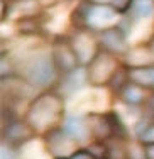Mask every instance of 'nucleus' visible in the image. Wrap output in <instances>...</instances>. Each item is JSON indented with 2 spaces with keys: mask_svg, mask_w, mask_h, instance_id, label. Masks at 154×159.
<instances>
[{
  "mask_svg": "<svg viewBox=\"0 0 154 159\" xmlns=\"http://www.w3.org/2000/svg\"><path fill=\"white\" fill-rule=\"evenodd\" d=\"M65 117V98L54 90L37 93L32 102H29L24 113L27 124L34 129L37 135H43V137L61 127Z\"/></svg>",
  "mask_w": 154,
  "mask_h": 159,
  "instance_id": "f257e3e1",
  "label": "nucleus"
},
{
  "mask_svg": "<svg viewBox=\"0 0 154 159\" xmlns=\"http://www.w3.org/2000/svg\"><path fill=\"white\" fill-rule=\"evenodd\" d=\"M17 75L41 92L56 88L61 80V75L52 63L51 52H34L25 58L17 68Z\"/></svg>",
  "mask_w": 154,
  "mask_h": 159,
  "instance_id": "f03ea898",
  "label": "nucleus"
},
{
  "mask_svg": "<svg viewBox=\"0 0 154 159\" xmlns=\"http://www.w3.org/2000/svg\"><path fill=\"white\" fill-rule=\"evenodd\" d=\"M124 66L122 58L100 49L98 54L90 61L86 68V78L90 86H108L115 73Z\"/></svg>",
  "mask_w": 154,
  "mask_h": 159,
  "instance_id": "7ed1b4c3",
  "label": "nucleus"
},
{
  "mask_svg": "<svg viewBox=\"0 0 154 159\" xmlns=\"http://www.w3.org/2000/svg\"><path fill=\"white\" fill-rule=\"evenodd\" d=\"M51 58L54 63L56 70L59 71L61 76L73 73L75 70L81 66L80 59H78L76 52H75L73 46H71L68 37H56L51 43Z\"/></svg>",
  "mask_w": 154,
  "mask_h": 159,
  "instance_id": "20e7f679",
  "label": "nucleus"
},
{
  "mask_svg": "<svg viewBox=\"0 0 154 159\" xmlns=\"http://www.w3.org/2000/svg\"><path fill=\"white\" fill-rule=\"evenodd\" d=\"M75 52H76L78 59H80L81 66H88L90 61L98 54L100 43L95 32L88 31V29H75L73 34L68 37Z\"/></svg>",
  "mask_w": 154,
  "mask_h": 159,
  "instance_id": "39448f33",
  "label": "nucleus"
},
{
  "mask_svg": "<svg viewBox=\"0 0 154 159\" xmlns=\"http://www.w3.org/2000/svg\"><path fill=\"white\" fill-rule=\"evenodd\" d=\"M36 137L37 134L34 132V129L27 124L25 119H16L10 124L2 127V144L17 151L31 141H34Z\"/></svg>",
  "mask_w": 154,
  "mask_h": 159,
  "instance_id": "423d86ee",
  "label": "nucleus"
},
{
  "mask_svg": "<svg viewBox=\"0 0 154 159\" xmlns=\"http://www.w3.org/2000/svg\"><path fill=\"white\" fill-rule=\"evenodd\" d=\"M43 139H44V144H46V151L52 156V159H58V157L68 159L71 154H75L81 147L73 139H70L61 130V127L49 132V134H46Z\"/></svg>",
  "mask_w": 154,
  "mask_h": 159,
  "instance_id": "0eeeda50",
  "label": "nucleus"
},
{
  "mask_svg": "<svg viewBox=\"0 0 154 159\" xmlns=\"http://www.w3.org/2000/svg\"><path fill=\"white\" fill-rule=\"evenodd\" d=\"M97 37H98L100 48L103 51H108L112 54L119 56V58H124L127 54V51L130 49L129 43H127V34L119 27V24L98 32Z\"/></svg>",
  "mask_w": 154,
  "mask_h": 159,
  "instance_id": "6e6552de",
  "label": "nucleus"
},
{
  "mask_svg": "<svg viewBox=\"0 0 154 159\" xmlns=\"http://www.w3.org/2000/svg\"><path fill=\"white\" fill-rule=\"evenodd\" d=\"M61 130L68 135L70 139H73L78 146L85 144L88 139H92L90 135V129H88V122H86L85 115H76V113H68L65 117L61 124Z\"/></svg>",
  "mask_w": 154,
  "mask_h": 159,
  "instance_id": "1a4fd4ad",
  "label": "nucleus"
},
{
  "mask_svg": "<svg viewBox=\"0 0 154 159\" xmlns=\"http://www.w3.org/2000/svg\"><path fill=\"white\" fill-rule=\"evenodd\" d=\"M154 92H149V90L142 88V86L136 85V83L129 81L125 86H124L122 90L117 93L119 102L120 103H124L125 107H130V108H144L146 105H147V102L151 100Z\"/></svg>",
  "mask_w": 154,
  "mask_h": 159,
  "instance_id": "9d476101",
  "label": "nucleus"
},
{
  "mask_svg": "<svg viewBox=\"0 0 154 159\" xmlns=\"http://www.w3.org/2000/svg\"><path fill=\"white\" fill-rule=\"evenodd\" d=\"M88 85V78H86V68L80 66L78 70H75L73 73L61 76L59 83L56 85V92L59 93L63 98H68L73 93H76L81 86Z\"/></svg>",
  "mask_w": 154,
  "mask_h": 159,
  "instance_id": "9b49d317",
  "label": "nucleus"
},
{
  "mask_svg": "<svg viewBox=\"0 0 154 159\" xmlns=\"http://www.w3.org/2000/svg\"><path fill=\"white\" fill-rule=\"evenodd\" d=\"M122 63L125 68L129 70H136V68H147L154 66V56L149 51L147 44H136L130 46V49L127 51V54L122 58Z\"/></svg>",
  "mask_w": 154,
  "mask_h": 159,
  "instance_id": "f8f14e48",
  "label": "nucleus"
},
{
  "mask_svg": "<svg viewBox=\"0 0 154 159\" xmlns=\"http://www.w3.org/2000/svg\"><path fill=\"white\" fill-rule=\"evenodd\" d=\"M134 22L149 19L154 16V0H134L129 14H127Z\"/></svg>",
  "mask_w": 154,
  "mask_h": 159,
  "instance_id": "ddd939ff",
  "label": "nucleus"
},
{
  "mask_svg": "<svg viewBox=\"0 0 154 159\" xmlns=\"http://www.w3.org/2000/svg\"><path fill=\"white\" fill-rule=\"evenodd\" d=\"M41 20L39 16L34 17H24L17 20V32L20 36H37L41 32Z\"/></svg>",
  "mask_w": 154,
  "mask_h": 159,
  "instance_id": "4468645a",
  "label": "nucleus"
},
{
  "mask_svg": "<svg viewBox=\"0 0 154 159\" xmlns=\"http://www.w3.org/2000/svg\"><path fill=\"white\" fill-rule=\"evenodd\" d=\"M124 154H125V159H147V154H146V146L142 142H139L136 137L125 141Z\"/></svg>",
  "mask_w": 154,
  "mask_h": 159,
  "instance_id": "2eb2a0df",
  "label": "nucleus"
},
{
  "mask_svg": "<svg viewBox=\"0 0 154 159\" xmlns=\"http://www.w3.org/2000/svg\"><path fill=\"white\" fill-rule=\"evenodd\" d=\"M85 147L93 156V159H110V146H108V142L90 141Z\"/></svg>",
  "mask_w": 154,
  "mask_h": 159,
  "instance_id": "dca6fc26",
  "label": "nucleus"
},
{
  "mask_svg": "<svg viewBox=\"0 0 154 159\" xmlns=\"http://www.w3.org/2000/svg\"><path fill=\"white\" fill-rule=\"evenodd\" d=\"M129 81H130V80H129V70H127L125 66H122V68L117 71V73H115V76L112 78V81H110V85H108V86H110L112 92L117 95V93H119Z\"/></svg>",
  "mask_w": 154,
  "mask_h": 159,
  "instance_id": "f3484780",
  "label": "nucleus"
},
{
  "mask_svg": "<svg viewBox=\"0 0 154 159\" xmlns=\"http://www.w3.org/2000/svg\"><path fill=\"white\" fill-rule=\"evenodd\" d=\"M136 139L139 142H142L144 146H152V144H154V122L149 127H146Z\"/></svg>",
  "mask_w": 154,
  "mask_h": 159,
  "instance_id": "a211bd4d",
  "label": "nucleus"
},
{
  "mask_svg": "<svg viewBox=\"0 0 154 159\" xmlns=\"http://www.w3.org/2000/svg\"><path fill=\"white\" fill-rule=\"evenodd\" d=\"M132 3H134V0H112L110 5L117 10L120 16H125V14H129Z\"/></svg>",
  "mask_w": 154,
  "mask_h": 159,
  "instance_id": "6ab92c4d",
  "label": "nucleus"
},
{
  "mask_svg": "<svg viewBox=\"0 0 154 159\" xmlns=\"http://www.w3.org/2000/svg\"><path fill=\"white\" fill-rule=\"evenodd\" d=\"M0 159H19V152L17 149H12V147L2 144V151H0Z\"/></svg>",
  "mask_w": 154,
  "mask_h": 159,
  "instance_id": "aec40b11",
  "label": "nucleus"
},
{
  "mask_svg": "<svg viewBox=\"0 0 154 159\" xmlns=\"http://www.w3.org/2000/svg\"><path fill=\"white\" fill-rule=\"evenodd\" d=\"M68 159H93V156L86 151V147H80L75 154H71Z\"/></svg>",
  "mask_w": 154,
  "mask_h": 159,
  "instance_id": "412c9836",
  "label": "nucleus"
},
{
  "mask_svg": "<svg viewBox=\"0 0 154 159\" xmlns=\"http://www.w3.org/2000/svg\"><path fill=\"white\" fill-rule=\"evenodd\" d=\"M146 154H147V159H154V144L146 146Z\"/></svg>",
  "mask_w": 154,
  "mask_h": 159,
  "instance_id": "4be33fe9",
  "label": "nucleus"
},
{
  "mask_svg": "<svg viewBox=\"0 0 154 159\" xmlns=\"http://www.w3.org/2000/svg\"><path fill=\"white\" fill-rule=\"evenodd\" d=\"M146 44H147V48H149V51L152 52V56H154V34L151 37H149L147 41H146Z\"/></svg>",
  "mask_w": 154,
  "mask_h": 159,
  "instance_id": "5701e85b",
  "label": "nucleus"
},
{
  "mask_svg": "<svg viewBox=\"0 0 154 159\" xmlns=\"http://www.w3.org/2000/svg\"><path fill=\"white\" fill-rule=\"evenodd\" d=\"M88 2L95 3V5H110L112 0H88Z\"/></svg>",
  "mask_w": 154,
  "mask_h": 159,
  "instance_id": "b1692460",
  "label": "nucleus"
},
{
  "mask_svg": "<svg viewBox=\"0 0 154 159\" xmlns=\"http://www.w3.org/2000/svg\"><path fill=\"white\" fill-rule=\"evenodd\" d=\"M58 159H61V157H58Z\"/></svg>",
  "mask_w": 154,
  "mask_h": 159,
  "instance_id": "393cba45",
  "label": "nucleus"
}]
</instances>
